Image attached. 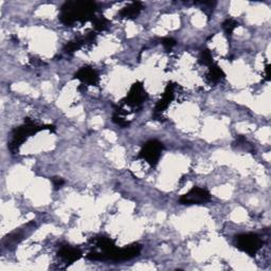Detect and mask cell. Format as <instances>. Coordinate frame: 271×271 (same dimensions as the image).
<instances>
[{
  "label": "cell",
  "instance_id": "1",
  "mask_svg": "<svg viewBox=\"0 0 271 271\" xmlns=\"http://www.w3.org/2000/svg\"><path fill=\"white\" fill-rule=\"evenodd\" d=\"M97 12V4L90 1H69L62 6L60 20L67 27L75 23H87L92 20Z\"/></svg>",
  "mask_w": 271,
  "mask_h": 271
},
{
  "label": "cell",
  "instance_id": "2",
  "mask_svg": "<svg viewBox=\"0 0 271 271\" xmlns=\"http://www.w3.org/2000/svg\"><path fill=\"white\" fill-rule=\"evenodd\" d=\"M45 130L54 131L55 128L52 125H39L37 123H35L31 119H26L25 124L23 126L15 128L12 133V139L9 145L11 152L16 153L18 151L19 146L23 144L24 142L30 137V136Z\"/></svg>",
  "mask_w": 271,
  "mask_h": 271
},
{
  "label": "cell",
  "instance_id": "3",
  "mask_svg": "<svg viewBox=\"0 0 271 271\" xmlns=\"http://www.w3.org/2000/svg\"><path fill=\"white\" fill-rule=\"evenodd\" d=\"M163 149V144L157 140H151L142 147L139 153V158L145 160L151 166H156L158 163L161 153Z\"/></svg>",
  "mask_w": 271,
  "mask_h": 271
},
{
  "label": "cell",
  "instance_id": "4",
  "mask_svg": "<svg viewBox=\"0 0 271 271\" xmlns=\"http://www.w3.org/2000/svg\"><path fill=\"white\" fill-rule=\"evenodd\" d=\"M263 246L262 239L256 234L247 233L237 237V247L239 250L253 255L258 252Z\"/></svg>",
  "mask_w": 271,
  "mask_h": 271
},
{
  "label": "cell",
  "instance_id": "5",
  "mask_svg": "<svg viewBox=\"0 0 271 271\" xmlns=\"http://www.w3.org/2000/svg\"><path fill=\"white\" fill-rule=\"evenodd\" d=\"M147 100V94L141 83H135L127 97L123 100V103L131 108H138Z\"/></svg>",
  "mask_w": 271,
  "mask_h": 271
},
{
  "label": "cell",
  "instance_id": "6",
  "mask_svg": "<svg viewBox=\"0 0 271 271\" xmlns=\"http://www.w3.org/2000/svg\"><path fill=\"white\" fill-rule=\"evenodd\" d=\"M211 195L208 190L199 187H194L187 194L180 197L179 203L181 204H201L209 202Z\"/></svg>",
  "mask_w": 271,
  "mask_h": 271
},
{
  "label": "cell",
  "instance_id": "7",
  "mask_svg": "<svg viewBox=\"0 0 271 271\" xmlns=\"http://www.w3.org/2000/svg\"><path fill=\"white\" fill-rule=\"evenodd\" d=\"M175 87H176V85L172 84V83L169 84L167 86L165 92H163V95H162V98L159 100V102L157 103V105L155 107L154 118L156 120H159V118H161L162 112L168 108V106L174 100V98H175V94H174Z\"/></svg>",
  "mask_w": 271,
  "mask_h": 271
},
{
  "label": "cell",
  "instance_id": "8",
  "mask_svg": "<svg viewBox=\"0 0 271 271\" xmlns=\"http://www.w3.org/2000/svg\"><path fill=\"white\" fill-rule=\"evenodd\" d=\"M75 78L80 80L85 85H92V86H97L100 82V77L97 71L87 66L82 67L77 71L75 73Z\"/></svg>",
  "mask_w": 271,
  "mask_h": 271
},
{
  "label": "cell",
  "instance_id": "9",
  "mask_svg": "<svg viewBox=\"0 0 271 271\" xmlns=\"http://www.w3.org/2000/svg\"><path fill=\"white\" fill-rule=\"evenodd\" d=\"M59 256L67 264H72L82 258V252L76 248H72L70 246H64L60 249Z\"/></svg>",
  "mask_w": 271,
  "mask_h": 271
},
{
  "label": "cell",
  "instance_id": "10",
  "mask_svg": "<svg viewBox=\"0 0 271 271\" xmlns=\"http://www.w3.org/2000/svg\"><path fill=\"white\" fill-rule=\"evenodd\" d=\"M143 10V4L139 1L132 2L128 5L124 6V8L119 12V17L122 19H133L137 17L141 11Z\"/></svg>",
  "mask_w": 271,
  "mask_h": 271
},
{
  "label": "cell",
  "instance_id": "11",
  "mask_svg": "<svg viewBox=\"0 0 271 271\" xmlns=\"http://www.w3.org/2000/svg\"><path fill=\"white\" fill-rule=\"evenodd\" d=\"M206 76H208V80L211 82H218L225 77V73L216 64L213 63L212 65L209 66V73Z\"/></svg>",
  "mask_w": 271,
  "mask_h": 271
},
{
  "label": "cell",
  "instance_id": "12",
  "mask_svg": "<svg viewBox=\"0 0 271 271\" xmlns=\"http://www.w3.org/2000/svg\"><path fill=\"white\" fill-rule=\"evenodd\" d=\"M83 46H85L84 38H83V36H78L77 38L67 42L64 50H65L67 53H73V52L77 51V50H80Z\"/></svg>",
  "mask_w": 271,
  "mask_h": 271
},
{
  "label": "cell",
  "instance_id": "13",
  "mask_svg": "<svg viewBox=\"0 0 271 271\" xmlns=\"http://www.w3.org/2000/svg\"><path fill=\"white\" fill-rule=\"evenodd\" d=\"M92 25H94V28L96 31H105L107 28L109 26V20L106 19L105 17H97L95 16L92 18Z\"/></svg>",
  "mask_w": 271,
  "mask_h": 271
},
{
  "label": "cell",
  "instance_id": "14",
  "mask_svg": "<svg viewBox=\"0 0 271 271\" xmlns=\"http://www.w3.org/2000/svg\"><path fill=\"white\" fill-rule=\"evenodd\" d=\"M237 27H238V23L233 18L226 19L224 21V24H223V28H224V30H225V32H226V34L228 35V36H231L233 31L237 29Z\"/></svg>",
  "mask_w": 271,
  "mask_h": 271
},
{
  "label": "cell",
  "instance_id": "15",
  "mask_svg": "<svg viewBox=\"0 0 271 271\" xmlns=\"http://www.w3.org/2000/svg\"><path fill=\"white\" fill-rule=\"evenodd\" d=\"M199 62H201L202 64H203V65H206V66H210L213 64V56H212V52L210 51L209 49H204L202 51L201 53V56H199Z\"/></svg>",
  "mask_w": 271,
  "mask_h": 271
},
{
  "label": "cell",
  "instance_id": "16",
  "mask_svg": "<svg viewBox=\"0 0 271 271\" xmlns=\"http://www.w3.org/2000/svg\"><path fill=\"white\" fill-rule=\"evenodd\" d=\"M161 44L165 46L166 49H172L176 46V40L170 37H166L161 39Z\"/></svg>",
  "mask_w": 271,
  "mask_h": 271
},
{
  "label": "cell",
  "instance_id": "17",
  "mask_svg": "<svg viewBox=\"0 0 271 271\" xmlns=\"http://www.w3.org/2000/svg\"><path fill=\"white\" fill-rule=\"evenodd\" d=\"M51 180H52V183H53V187H55V189L61 188L62 185L65 183L64 179H62V178H60V177H53Z\"/></svg>",
  "mask_w": 271,
  "mask_h": 271
},
{
  "label": "cell",
  "instance_id": "18",
  "mask_svg": "<svg viewBox=\"0 0 271 271\" xmlns=\"http://www.w3.org/2000/svg\"><path fill=\"white\" fill-rule=\"evenodd\" d=\"M265 80L266 81L270 80V65H267L265 68Z\"/></svg>",
  "mask_w": 271,
  "mask_h": 271
}]
</instances>
